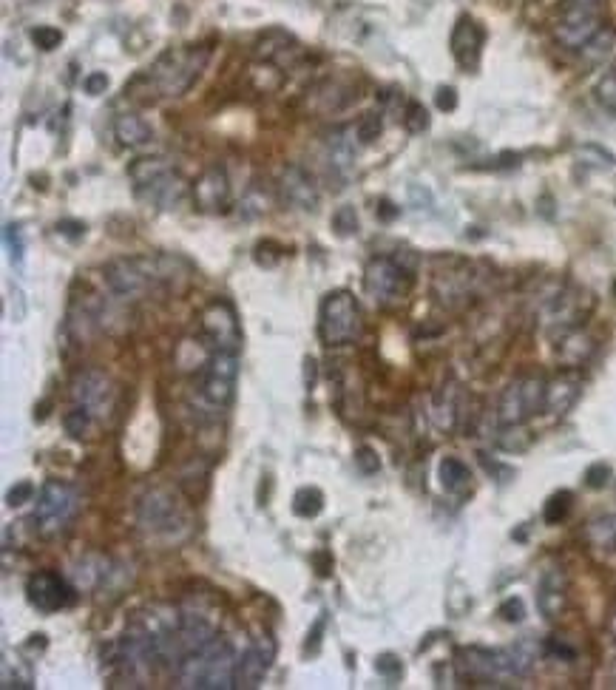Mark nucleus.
Wrapping results in <instances>:
<instances>
[{
  "label": "nucleus",
  "mask_w": 616,
  "mask_h": 690,
  "mask_svg": "<svg viewBox=\"0 0 616 690\" xmlns=\"http://www.w3.org/2000/svg\"><path fill=\"white\" fill-rule=\"evenodd\" d=\"M174 256H131V259H114L108 262L103 270L111 296L120 301H140L151 293H159L162 287H174L179 279H188L185 273H176V267H182Z\"/></svg>",
  "instance_id": "nucleus-1"
},
{
  "label": "nucleus",
  "mask_w": 616,
  "mask_h": 690,
  "mask_svg": "<svg viewBox=\"0 0 616 690\" xmlns=\"http://www.w3.org/2000/svg\"><path fill=\"white\" fill-rule=\"evenodd\" d=\"M236 659L233 645L228 639L213 637L211 642L199 645L194 651L182 654L176 662L174 679L176 688L191 690H228L233 688V673H236Z\"/></svg>",
  "instance_id": "nucleus-2"
},
{
  "label": "nucleus",
  "mask_w": 616,
  "mask_h": 690,
  "mask_svg": "<svg viewBox=\"0 0 616 690\" xmlns=\"http://www.w3.org/2000/svg\"><path fill=\"white\" fill-rule=\"evenodd\" d=\"M211 49L205 46H182L159 54L157 63L142 74V83H148V94L157 97H182L196 83V77L208 66Z\"/></svg>",
  "instance_id": "nucleus-3"
},
{
  "label": "nucleus",
  "mask_w": 616,
  "mask_h": 690,
  "mask_svg": "<svg viewBox=\"0 0 616 690\" xmlns=\"http://www.w3.org/2000/svg\"><path fill=\"white\" fill-rule=\"evenodd\" d=\"M137 523L154 540H182L191 529L188 509L171 489H151L137 503Z\"/></svg>",
  "instance_id": "nucleus-4"
},
{
  "label": "nucleus",
  "mask_w": 616,
  "mask_h": 690,
  "mask_svg": "<svg viewBox=\"0 0 616 690\" xmlns=\"http://www.w3.org/2000/svg\"><path fill=\"white\" fill-rule=\"evenodd\" d=\"M361 307L350 290H333L321 301L318 333L327 347H344L361 338Z\"/></svg>",
  "instance_id": "nucleus-5"
},
{
  "label": "nucleus",
  "mask_w": 616,
  "mask_h": 690,
  "mask_svg": "<svg viewBox=\"0 0 616 690\" xmlns=\"http://www.w3.org/2000/svg\"><path fill=\"white\" fill-rule=\"evenodd\" d=\"M77 514V492L63 480H46L37 495L32 523L40 537H57L69 529Z\"/></svg>",
  "instance_id": "nucleus-6"
},
{
  "label": "nucleus",
  "mask_w": 616,
  "mask_h": 690,
  "mask_svg": "<svg viewBox=\"0 0 616 690\" xmlns=\"http://www.w3.org/2000/svg\"><path fill=\"white\" fill-rule=\"evenodd\" d=\"M540 409H546V381L540 375H520L500 395L497 421L500 426H523Z\"/></svg>",
  "instance_id": "nucleus-7"
},
{
  "label": "nucleus",
  "mask_w": 616,
  "mask_h": 690,
  "mask_svg": "<svg viewBox=\"0 0 616 690\" xmlns=\"http://www.w3.org/2000/svg\"><path fill=\"white\" fill-rule=\"evenodd\" d=\"M602 0H563L554 37L565 49L580 52L582 46L602 29Z\"/></svg>",
  "instance_id": "nucleus-8"
},
{
  "label": "nucleus",
  "mask_w": 616,
  "mask_h": 690,
  "mask_svg": "<svg viewBox=\"0 0 616 690\" xmlns=\"http://www.w3.org/2000/svg\"><path fill=\"white\" fill-rule=\"evenodd\" d=\"M412 270L415 265L401 262V256H375L364 270V290L375 304H389L409 290Z\"/></svg>",
  "instance_id": "nucleus-9"
},
{
  "label": "nucleus",
  "mask_w": 616,
  "mask_h": 690,
  "mask_svg": "<svg viewBox=\"0 0 616 690\" xmlns=\"http://www.w3.org/2000/svg\"><path fill=\"white\" fill-rule=\"evenodd\" d=\"M236 378H239L236 353L216 350L213 355H208L205 372H202V398H205V404H211L213 409L228 407L233 401V392H236Z\"/></svg>",
  "instance_id": "nucleus-10"
},
{
  "label": "nucleus",
  "mask_w": 616,
  "mask_h": 690,
  "mask_svg": "<svg viewBox=\"0 0 616 690\" xmlns=\"http://www.w3.org/2000/svg\"><path fill=\"white\" fill-rule=\"evenodd\" d=\"M199 324H202L205 338L213 344V350L239 353V347H242V330H239V316H236V310H233L230 301H208L202 307V313H199Z\"/></svg>",
  "instance_id": "nucleus-11"
},
{
  "label": "nucleus",
  "mask_w": 616,
  "mask_h": 690,
  "mask_svg": "<svg viewBox=\"0 0 616 690\" xmlns=\"http://www.w3.org/2000/svg\"><path fill=\"white\" fill-rule=\"evenodd\" d=\"M458 673L463 682L472 685H489L497 688L500 682L514 679L509 671L506 651H489V648H463L458 656Z\"/></svg>",
  "instance_id": "nucleus-12"
},
{
  "label": "nucleus",
  "mask_w": 616,
  "mask_h": 690,
  "mask_svg": "<svg viewBox=\"0 0 616 690\" xmlns=\"http://www.w3.org/2000/svg\"><path fill=\"white\" fill-rule=\"evenodd\" d=\"M273 659H276V642L267 637V634L253 639V642L247 645L245 654L236 659L233 688H259L262 679L267 676V671H270V665H273Z\"/></svg>",
  "instance_id": "nucleus-13"
},
{
  "label": "nucleus",
  "mask_w": 616,
  "mask_h": 690,
  "mask_svg": "<svg viewBox=\"0 0 616 690\" xmlns=\"http://www.w3.org/2000/svg\"><path fill=\"white\" fill-rule=\"evenodd\" d=\"M71 401L86 407L91 415H106L111 409V381L103 370H83L71 381Z\"/></svg>",
  "instance_id": "nucleus-14"
},
{
  "label": "nucleus",
  "mask_w": 616,
  "mask_h": 690,
  "mask_svg": "<svg viewBox=\"0 0 616 690\" xmlns=\"http://www.w3.org/2000/svg\"><path fill=\"white\" fill-rule=\"evenodd\" d=\"M26 597L43 614H54L71 602L69 583L54 571H37L26 580Z\"/></svg>",
  "instance_id": "nucleus-15"
},
{
  "label": "nucleus",
  "mask_w": 616,
  "mask_h": 690,
  "mask_svg": "<svg viewBox=\"0 0 616 690\" xmlns=\"http://www.w3.org/2000/svg\"><path fill=\"white\" fill-rule=\"evenodd\" d=\"M194 205L202 213H225L230 208V179L222 168H208L194 182Z\"/></svg>",
  "instance_id": "nucleus-16"
},
{
  "label": "nucleus",
  "mask_w": 616,
  "mask_h": 690,
  "mask_svg": "<svg viewBox=\"0 0 616 690\" xmlns=\"http://www.w3.org/2000/svg\"><path fill=\"white\" fill-rule=\"evenodd\" d=\"M282 199L287 205L299 208V211H316L321 202V191H318L316 179L310 177L301 165H287L282 171Z\"/></svg>",
  "instance_id": "nucleus-17"
},
{
  "label": "nucleus",
  "mask_w": 616,
  "mask_h": 690,
  "mask_svg": "<svg viewBox=\"0 0 616 690\" xmlns=\"http://www.w3.org/2000/svg\"><path fill=\"white\" fill-rule=\"evenodd\" d=\"M483 43H486V32L480 29V23H475V20L463 15V18L455 23V29H452V54H455L460 69H477L480 52H483Z\"/></svg>",
  "instance_id": "nucleus-18"
},
{
  "label": "nucleus",
  "mask_w": 616,
  "mask_h": 690,
  "mask_svg": "<svg viewBox=\"0 0 616 690\" xmlns=\"http://www.w3.org/2000/svg\"><path fill=\"white\" fill-rule=\"evenodd\" d=\"M185 191H188L185 179L176 174V168H171V171L159 174L157 179H151L148 185L137 188V196L145 199V202H151L159 211H171V208H176L182 202Z\"/></svg>",
  "instance_id": "nucleus-19"
},
{
  "label": "nucleus",
  "mask_w": 616,
  "mask_h": 690,
  "mask_svg": "<svg viewBox=\"0 0 616 690\" xmlns=\"http://www.w3.org/2000/svg\"><path fill=\"white\" fill-rule=\"evenodd\" d=\"M565 602H568V585H565L563 568H546L540 583H537V608H540V614L546 620H557L565 611Z\"/></svg>",
  "instance_id": "nucleus-20"
},
{
  "label": "nucleus",
  "mask_w": 616,
  "mask_h": 690,
  "mask_svg": "<svg viewBox=\"0 0 616 690\" xmlns=\"http://www.w3.org/2000/svg\"><path fill=\"white\" fill-rule=\"evenodd\" d=\"M582 395V378L563 372L557 378H551L546 384V412L548 415H565L568 409L580 401Z\"/></svg>",
  "instance_id": "nucleus-21"
},
{
  "label": "nucleus",
  "mask_w": 616,
  "mask_h": 690,
  "mask_svg": "<svg viewBox=\"0 0 616 690\" xmlns=\"http://www.w3.org/2000/svg\"><path fill=\"white\" fill-rule=\"evenodd\" d=\"M256 54H259L262 60H267V63H279V66H284V63H293V60L299 57V46H296L293 37L284 35L282 29H273V32L259 37Z\"/></svg>",
  "instance_id": "nucleus-22"
},
{
  "label": "nucleus",
  "mask_w": 616,
  "mask_h": 690,
  "mask_svg": "<svg viewBox=\"0 0 616 690\" xmlns=\"http://www.w3.org/2000/svg\"><path fill=\"white\" fill-rule=\"evenodd\" d=\"M114 137L120 140V145H125V148H142V145H148L151 142V137H154V131H151V125L142 120L140 114H120L117 120H114Z\"/></svg>",
  "instance_id": "nucleus-23"
},
{
  "label": "nucleus",
  "mask_w": 616,
  "mask_h": 690,
  "mask_svg": "<svg viewBox=\"0 0 616 690\" xmlns=\"http://www.w3.org/2000/svg\"><path fill=\"white\" fill-rule=\"evenodd\" d=\"M355 131L350 128H338L327 137V160H330V168L338 171V174H347L352 168V160H355V142L350 140Z\"/></svg>",
  "instance_id": "nucleus-24"
},
{
  "label": "nucleus",
  "mask_w": 616,
  "mask_h": 690,
  "mask_svg": "<svg viewBox=\"0 0 616 690\" xmlns=\"http://www.w3.org/2000/svg\"><path fill=\"white\" fill-rule=\"evenodd\" d=\"M585 540L597 551H616V514H597L585 526Z\"/></svg>",
  "instance_id": "nucleus-25"
},
{
  "label": "nucleus",
  "mask_w": 616,
  "mask_h": 690,
  "mask_svg": "<svg viewBox=\"0 0 616 690\" xmlns=\"http://www.w3.org/2000/svg\"><path fill=\"white\" fill-rule=\"evenodd\" d=\"M438 480L446 492L458 495V492H463V489H469V483H472V472H469V466H466L460 458H443L438 466Z\"/></svg>",
  "instance_id": "nucleus-26"
},
{
  "label": "nucleus",
  "mask_w": 616,
  "mask_h": 690,
  "mask_svg": "<svg viewBox=\"0 0 616 690\" xmlns=\"http://www.w3.org/2000/svg\"><path fill=\"white\" fill-rule=\"evenodd\" d=\"M594 353V344H591V338L585 336L582 330H568L563 336V341H560V358H563L565 364H582L588 355Z\"/></svg>",
  "instance_id": "nucleus-27"
},
{
  "label": "nucleus",
  "mask_w": 616,
  "mask_h": 690,
  "mask_svg": "<svg viewBox=\"0 0 616 690\" xmlns=\"http://www.w3.org/2000/svg\"><path fill=\"white\" fill-rule=\"evenodd\" d=\"M506 659H509V671L514 679H523L534 668V659H537V648L531 639H520L517 645L506 648Z\"/></svg>",
  "instance_id": "nucleus-28"
},
{
  "label": "nucleus",
  "mask_w": 616,
  "mask_h": 690,
  "mask_svg": "<svg viewBox=\"0 0 616 690\" xmlns=\"http://www.w3.org/2000/svg\"><path fill=\"white\" fill-rule=\"evenodd\" d=\"M614 40H616L614 29H611V26H602L597 35L591 37V40H588V43L580 49L582 57H585L588 63H599V60H605V57L611 54V49H614Z\"/></svg>",
  "instance_id": "nucleus-29"
},
{
  "label": "nucleus",
  "mask_w": 616,
  "mask_h": 690,
  "mask_svg": "<svg viewBox=\"0 0 616 690\" xmlns=\"http://www.w3.org/2000/svg\"><path fill=\"white\" fill-rule=\"evenodd\" d=\"M321 509H324V495L318 492L316 486H304V489H299L296 497H293V512L299 514V517H304V520L318 517Z\"/></svg>",
  "instance_id": "nucleus-30"
},
{
  "label": "nucleus",
  "mask_w": 616,
  "mask_h": 690,
  "mask_svg": "<svg viewBox=\"0 0 616 690\" xmlns=\"http://www.w3.org/2000/svg\"><path fill=\"white\" fill-rule=\"evenodd\" d=\"M571 500H574L571 492H554V495L548 497L546 506H543V520H546L548 526H560L563 523L568 512H571Z\"/></svg>",
  "instance_id": "nucleus-31"
},
{
  "label": "nucleus",
  "mask_w": 616,
  "mask_h": 690,
  "mask_svg": "<svg viewBox=\"0 0 616 690\" xmlns=\"http://www.w3.org/2000/svg\"><path fill=\"white\" fill-rule=\"evenodd\" d=\"M458 404H455V392L452 390H440L435 395V418H438V426L443 429H452L455 426V418H458Z\"/></svg>",
  "instance_id": "nucleus-32"
},
{
  "label": "nucleus",
  "mask_w": 616,
  "mask_h": 690,
  "mask_svg": "<svg viewBox=\"0 0 616 690\" xmlns=\"http://www.w3.org/2000/svg\"><path fill=\"white\" fill-rule=\"evenodd\" d=\"M594 97H597V103L605 111L616 114V71H608V74L599 77V83L594 86Z\"/></svg>",
  "instance_id": "nucleus-33"
},
{
  "label": "nucleus",
  "mask_w": 616,
  "mask_h": 690,
  "mask_svg": "<svg viewBox=\"0 0 616 690\" xmlns=\"http://www.w3.org/2000/svg\"><path fill=\"white\" fill-rule=\"evenodd\" d=\"M404 125L409 134H423L429 128V111L418 100H409L404 111Z\"/></svg>",
  "instance_id": "nucleus-34"
},
{
  "label": "nucleus",
  "mask_w": 616,
  "mask_h": 690,
  "mask_svg": "<svg viewBox=\"0 0 616 690\" xmlns=\"http://www.w3.org/2000/svg\"><path fill=\"white\" fill-rule=\"evenodd\" d=\"M63 426H66V432H69L71 438H83L88 432V426H91V412H88L86 407H74L66 412V418H63Z\"/></svg>",
  "instance_id": "nucleus-35"
},
{
  "label": "nucleus",
  "mask_w": 616,
  "mask_h": 690,
  "mask_svg": "<svg viewBox=\"0 0 616 690\" xmlns=\"http://www.w3.org/2000/svg\"><path fill=\"white\" fill-rule=\"evenodd\" d=\"M381 131H384L381 114H364V117L358 120V125H355V137L364 142V145H370V142L378 140V137H381Z\"/></svg>",
  "instance_id": "nucleus-36"
},
{
  "label": "nucleus",
  "mask_w": 616,
  "mask_h": 690,
  "mask_svg": "<svg viewBox=\"0 0 616 690\" xmlns=\"http://www.w3.org/2000/svg\"><path fill=\"white\" fill-rule=\"evenodd\" d=\"M32 43L40 52H54L63 43V32L54 26H37V29H32Z\"/></svg>",
  "instance_id": "nucleus-37"
},
{
  "label": "nucleus",
  "mask_w": 616,
  "mask_h": 690,
  "mask_svg": "<svg viewBox=\"0 0 616 690\" xmlns=\"http://www.w3.org/2000/svg\"><path fill=\"white\" fill-rule=\"evenodd\" d=\"M577 157H580L585 165H591V168H611V165H614V154H608V151L599 148V145H582L580 151H577Z\"/></svg>",
  "instance_id": "nucleus-38"
},
{
  "label": "nucleus",
  "mask_w": 616,
  "mask_h": 690,
  "mask_svg": "<svg viewBox=\"0 0 616 690\" xmlns=\"http://www.w3.org/2000/svg\"><path fill=\"white\" fill-rule=\"evenodd\" d=\"M333 228L338 230V236H352V233H358V213H355V208H350V205L338 208V211L333 213Z\"/></svg>",
  "instance_id": "nucleus-39"
},
{
  "label": "nucleus",
  "mask_w": 616,
  "mask_h": 690,
  "mask_svg": "<svg viewBox=\"0 0 616 690\" xmlns=\"http://www.w3.org/2000/svg\"><path fill=\"white\" fill-rule=\"evenodd\" d=\"M375 671L381 673L384 679H389V682H395V679H401L404 665H401V659L395 654H381L375 659Z\"/></svg>",
  "instance_id": "nucleus-40"
},
{
  "label": "nucleus",
  "mask_w": 616,
  "mask_h": 690,
  "mask_svg": "<svg viewBox=\"0 0 616 690\" xmlns=\"http://www.w3.org/2000/svg\"><path fill=\"white\" fill-rule=\"evenodd\" d=\"M355 466L364 472V475H375L381 469V460H378V452L372 446H358L355 449Z\"/></svg>",
  "instance_id": "nucleus-41"
},
{
  "label": "nucleus",
  "mask_w": 616,
  "mask_h": 690,
  "mask_svg": "<svg viewBox=\"0 0 616 690\" xmlns=\"http://www.w3.org/2000/svg\"><path fill=\"white\" fill-rule=\"evenodd\" d=\"M497 617L506 622H523V617H526V605H523L520 597H509V600L497 608Z\"/></svg>",
  "instance_id": "nucleus-42"
},
{
  "label": "nucleus",
  "mask_w": 616,
  "mask_h": 690,
  "mask_svg": "<svg viewBox=\"0 0 616 690\" xmlns=\"http://www.w3.org/2000/svg\"><path fill=\"white\" fill-rule=\"evenodd\" d=\"M608 480H611V466L608 463H591L585 469V486H591V489H602Z\"/></svg>",
  "instance_id": "nucleus-43"
},
{
  "label": "nucleus",
  "mask_w": 616,
  "mask_h": 690,
  "mask_svg": "<svg viewBox=\"0 0 616 690\" xmlns=\"http://www.w3.org/2000/svg\"><path fill=\"white\" fill-rule=\"evenodd\" d=\"M35 497V486L29 483V480H20V483H15L9 492H6V503L15 509V506H23V503H29Z\"/></svg>",
  "instance_id": "nucleus-44"
},
{
  "label": "nucleus",
  "mask_w": 616,
  "mask_h": 690,
  "mask_svg": "<svg viewBox=\"0 0 616 690\" xmlns=\"http://www.w3.org/2000/svg\"><path fill=\"white\" fill-rule=\"evenodd\" d=\"M6 248L12 253V262L20 265L23 262V239H20L18 225H6Z\"/></svg>",
  "instance_id": "nucleus-45"
},
{
  "label": "nucleus",
  "mask_w": 616,
  "mask_h": 690,
  "mask_svg": "<svg viewBox=\"0 0 616 690\" xmlns=\"http://www.w3.org/2000/svg\"><path fill=\"white\" fill-rule=\"evenodd\" d=\"M324 628H327V614H321L313 625V631L307 634V645H304V654H318L321 651V637H324Z\"/></svg>",
  "instance_id": "nucleus-46"
},
{
  "label": "nucleus",
  "mask_w": 616,
  "mask_h": 690,
  "mask_svg": "<svg viewBox=\"0 0 616 690\" xmlns=\"http://www.w3.org/2000/svg\"><path fill=\"white\" fill-rule=\"evenodd\" d=\"M83 89H86V94H91V97H97V94H106V89H108L106 71H91L86 80H83Z\"/></svg>",
  "instance_id": "nucleus-47"
},
{
  "label": "nucleus",
  "mask_w": 616,
  "mask_h": 690,
  "mask_svg": "<svg viewBox=\"0 0 616 690\" xmlns=\"http://www.w3.org/2000/svg\"><path fill=\"white\" fill-rule=\"evenodd\" d=\"M435 106L440 111H455L458 108V91L452 89V86H440L438 94H435Z\"/></svg>",
  "instance_id": "nucleus-48"
},
{
  "label": "nucleus",
  "mask_w": 616,
  "mask_h": 690,
  "mask_svg": "<svg viewBox=\"0 0 616 690\" xmlns=\"http://www.w3.org/2000/svg\"><path fill=\"white\" fill-rule=\"evenodd\" d=\"M310 563L316 568L318 577H330V574H333V554H330V551H316V554L310 557Z\"/></svg>",
  "instance_id": "nucleus-49"
},
{
  "label": "nucleus",
  "mask_w": 616,
  "mask_h": 690,
  "mask_svg": "<svg viewBox=\"0 0 616 690\" xmlns=\"http://www.w3.org/2000/svg\"><path fill=\"white\" fill-rule=\"evenodd\" d=\"M548 656H557V659H574L577 656V651L571 648V645H565V642H560V637H551L546 642V648H543Z\"/></svg>",
  "instance_id": "nucleus-50"
},
{
  "label": "nucleus",
  "mask_w": 616,
  "mask_h": 690,
  "mask_svg": "<svg viewBox=\"0 0 616 690\" xmlns=\"http://www.w3.org/2000/svg\"><path fill=\"white\" fill-rule=\"evenodd\" d=\"M316 375H318L316 358H304V384H307V390H313V387H316Z\"/></svg>",
  "instance_id": "nucleus-51"
},
{
  "label": "nucleus",
  "mask_w": 616,
  "mask_h": 690,
  "mask_svg": "<svg viewBox=\"0 0 616 690\" xmlns=\"http://www.w3.org/2000/svg\"><path fill=\"white\" fill-rule=\"evenodd\" d=\"M378 213H381V219H387V222L398 216V211H395V205H392V202H381V211Z\"/></svg>",
  "instance_id": "nucleus-52"
},
{
  "label": "nucleus",
  "mask_w": 616,
  "mask_h": 690,
  "mask_svg": "<svg viewBox=\"0 0 616 690\" xmlns=\"http://www.w3.org/2000/svg\"><path fill=\"white\" fill-rule=\"evenodd\" d=\"M608 631H611V637H614V642H616V611L611 614V620H608Z\"/></svg>",
  "instance_id": "nucleus-53"
},
{
  "label": "nucleus",
  "mask_w": 616,
  "mask_h": 690,
  "mask_svg": "<svg viewBox=\"0 0 616 690\" xmlns=\"http://www.w3.org/2000/svg\"><path fill=\"white\" fill-rule=\"evenodd\" d=\"M614 296H616V282H614Z\"/></svg>",
  "instance_id": "nucleus-54"
}]
</instances>
